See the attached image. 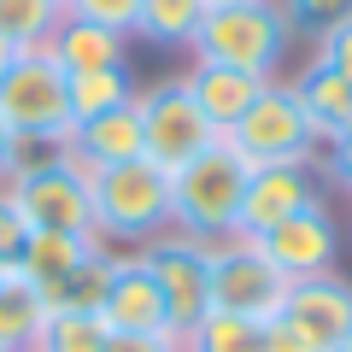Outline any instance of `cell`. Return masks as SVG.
Here are the masks:
<instances>
[{"mask_svg":"<svg viewBox=\"0 0 352 352\" xmlns=\"http://www.w3.org/2000/svg\"><path fill=\"white\" fill-rule=\"evenodd\" d=\"M0 118L24 147H65L76 129L71 118V76L47 47H24L0 71Z\"/></svg>","mask_w":352,"mask_h":352,"instance_id":"6da1fadb","label":"cell"},{"mask_svg":"<svg viewBox=\"0 0 352 352\" xmlns=\"http://www.w3.org/2000/svg\"><path fill=\"white\" fill-rule=\"evenodd\" d=\"M247 159L229 141L206 147L170 176V229L194 241H229L241 229V194H247Z\"/></svg>","mask_w":352,"mask_h":352,"instance_id":"7a4b0ae2","label":"cell"},{"mask_svg":"<svg viewBox=\"0 0 352 352\" xmlns=\"http://www.w3.org/2000/svg\"><path fill=\"white\" fill-rule=\"evenodd\" d=\"M88 200H94V235L112 241H141L170 229V170L153 159H129L112 170H88Z\"/></svg>","mask_w":352,"mask_h":352,"instance_id":"3957f363","label":"cell"},{"mask_svg":"<svg viewBox=\"0 0 352 352\" xmlns=\"http://www.w3.org/2000/svg\"><path fill=\"white\" fill-rule=\"evenodd\" d=\"M282 47H288V24H282L276 0H229V6H212L194 36V65H229V71L264 76L282 65Z\"/></svg>","mask_w":352,"mask_h":352,"instance_id":"277c9868","label":"cell"},{"mask_svg":"<svg viewBox=\"0 0 352 352\" xmlns=\"http://www.w3.org/2000/svg\"><path fill=\"white\" fill-rule=\"evenodd\" d=\"M6 200L18 206L30 229L53 235H94V200H88V170L53 147V159H24L6 182Z\"/></svg>","mask_w":352,"mask_h":352,"instance_id":"5b68a950","label":"cell"},{"mask_svg":"<svg viewBox=\"0 0 352 352\" xmlns=\"http://www.w3.org/2000/svg\"><path fill=\"white\" fill-rule=\"evenodd\" d=\"M223 141L247 159V170H264V164H311L323 153L300 94H294V82H276V76L258 88V100L241 112V124Z\"/></svg>","mask_w":352,"mask_h":352,"instance_id":"8992f818","label":"cell"},{"mask_svg":"<svg viewBox=\"0 0 352 352\" xmlns=\"http://www.w3.org/2000/svg\"><path fill=\"white\" fill-rule=\"evenodd\" d=\"M135 112H141V159H153L170 176L223 141L194 106V94L182 88V76H159L153 88H135Z\"/></svg>","mask_w":352,"mask_h":352,"instance_id":"52a82bcc","label":"cell"},{"mask_svg":"<svg viewBox=\"0 0 352 352\" xmlns=\"http://www.w3.org/2000/svg\"><path fill=\"white\" fill-rule=\"evenodd\" d=\"M212 247L217 241H194L182 229H164L141 247V264L153 270L164 294V311H170V329L188 335L206 311H212Z\"/></svg>","mask_w":352,"mask_h":352,"instance_id":"ba28073f","label":"cell"},{"mask_svg":"<svg viewBox=\"0 0 352 352\" xmlns=\"http://www.w3.org/2000/svg\"><path fill=\"white\" fill-rule=\"evenodd\" d=\"M288 300V276L264 258L247 235H229L212 247V311L247 317V323H270Z\"/></svg>","mask_w":352,"mask_h":352,"instance_id":"9c48e42d","label":"cell"},{"mask_svg":"<svg viewBox=\"0 0 352 352\" xmlns=\"http://www.w3.org/2000/svg\"><path fill=\"white\" fill-rule=\"evenodd\" d=\"M252 247L276 264L288 282H305V276H329V270H335L340 229H335V217L323 212V200H311V206H300L294 217H282L276 229H264Z\"/></svg>","mask_w":352,"mask_h":352,"instance_id":"30bf717a","label":"cell"},{"mask_svg":"<svg viewBox=\"0 0 352 352\" xmlns=\"http://www.w3.org/2000/svg\"><path fill=\"white\" fill-rule=\"evenodd\" d=\"M282 317L311 340L317 352H335L340 340L352 335V282L346 276H305L288 282V300H282Z\"/></svg>","mask_w":352,"mask_h":352,"instance_id":"8fae6325","label":"cell"},{"mask_svg":"<svg viewBox=\"0 0 352 352\" xmlns=\"http://www.w3.org/2000/svg\"><path fill=\"white\" fill-rule=\"evenodd\" d=\"M100 317H106L112 335H176L170 311H164V294L153 282V270L141 264V252H118V276L100 300Z\"/></svg>","mask_w":352,"mask_h":352,"instance_id":"7c38bea8","label":"cell"},{"mask_svg":"<svg viewBox=\"0 0 352 352\" xmlns=\"http://www.w3.org/2000/svg\"><path fill=\"white\" fill-rule=\"evenodd\" d=\"M311 164H264V170L247 176V194H241V229L235 235L258 241L264 229H276L282 217H294L300 206H311Z\"/></svg>","mask_w":352,"mask_h":352,"instance_id":"4fadbf2b","label":"cell"},{"mask_svg":"<svg viewBox=\"0 0 352 352\" xmlns=\"http://www.w3.org/2000/svg\"><path fill=\"white\" fill-rule=\"evenodd\" d=\"M59 153H65V159H76L82 170H112V164L141 159V112H135V100L118 106V112L82 118Z\"/></svg>","mask_w":352,"mask_h":352,"instance_id":"5bb4252c","label":"cell"},{"mask_svg":"<svg viewBox=\"0 0 352 352\" xmlns=\"http://www.w3.org/2000/svg\"><path fill=\"white\" fill-rule=\"evenodd\" d=\"M182 88L194 94V106L206 112V124H212L217 135H229V129L241 124V112L258 100L264 76L229 71V65H188V71H182Z\"/></svg>","mask_w":352,"mask_h":352,"instance_id":"9a60e30c","label":"cell"},{"mask_svg":"<svg viewBox=\"0 0 352 352\" xmlns=\"http://www.w3.org/2000/svg\"><path fill=\"white\" fill-rule=\"evenodd\" d=\"M47 53L65 65V76H82V71H124V53H129V36H118V30L106 24H88V18H71L65 12V24L53 30Z\"/></svg>","mask_w":352,"mask_h":352,"instance_id":"2e32d148","label":"cell"},{"mask_svg":"<svg viewBox=\"0 0 352 352\" xmlns=\"http://www.w3.org/2000/svg\"><path fill=\"white\" fill-rule=\"evenodd\" d=\"M100 247H106L100 235H53V229H30L24 252H18V270L36 282L41 305H47V300H53V288L71 276V270L88 258V252H100Z\"/></svg>","mask_w":352,"mask_h":352,"instance_id":"e0dca14e","label":"cell"},{"mask_svg":"<svg viewBox=\"0 0 352 352\" xmlns=\"http://www.w3.org/2000/svg\"><path fill=\"white\" fill-rule=\"evenodd\" d=\"M294 94H300L305 118H311V129H317V147H329L335 135L352 129V82H340L335 71L305 65V71L294 76Z\"/></svg>","mask_w":352,"mask_h":352,"instance_id":"ac0fdd59","label":"cell"},{"mask_svg":"<svg viewBox=\"0 0 352 352\" xmlns=\"http://www.w3.org/2000/svg\"><path fill=\"white\" fill-rule=\"evenodd\" d=\"M47 317L36 282L18 264H0V352H36V329Z\"/></svg>","mask_w":352,"mask_h":352,"instance_id":"d6986e66","label":"cell"},{"mask_svg":"<svg viewBox=\"0 0 352 352\" xmlns=\"http://www.w3.org/2000/svg\"><path fill=\"white\" fill-rule=\"evenodd\" d=\"M206 12H212L206 0H141L135 36H147L153 47H194Z\"/></svg>","mask_w":352,"mask_h":352,"instance_id":"ffe728a7","label":"cell"},{"mask_svg":"<svg viewBox=\"0 0 352 352\" xmlns=\"http://www.w3.org/2000/svg\"><path fill=\"white\" fill-rule=\"evenodd\" d=\"M112 276H118V252H112V247L88 252L71 276L53 288L47 311H100V300H106V288H112Z\"/></svg>","mask_w":352,"mask_h":352,"instance_id":"44dd1931","label":"cell"},{"mask_svg":"<svg viewBox=\"0 0 352 352\" xmlns=\"http://www.w3.org/2000/svg\"><path fill=\"white\" fill-rule=\"evenodd\" d=\"M59 24H65V6H59V0H0V41H6L12 53L47 47Z\"/></svg>","mask_w":352,"mask_h":352,"instance_id":"7402d4cb","label":"cell"},{"mask_svg":"<svg viewBox=\"0 0 352 352\" xmlns=\"http://www.w3.org/2000/svg\"><path fill=\"white\" fill-rule=\"evenodd\" d=\"M112 329L100 311H47L36 329V352H106Z\"/></svg>","mask_w":352,"mask_h":352,"instance_id":"603a6c76","label":"cell"},{"mask_svg":"<svg viewBox=\"0 0 352 352\" xmlns=\"http://www.w3.org/2000/svg\"><path fill=\"white\" fill-rule=\"evenodd\" d=\"M182 352H264V323H247V317H229V311H206L182 335Z\"/></svg>","mask_w":352,"mask_h":352,"instance_id":"cb8c5ba5","label":"cell"},{"mask_svg":"<svg viewBox=\"0 0 352 352\" xmlns=\"http://www.w3.org/2000/svg\"><path fill=\"white\" fill-rule=\"evenodd\" d=\"M135 100V82L129 71H82L71 76V118H100V112H118V106Z\"/></svg>","mask_w":352,"mask_h":352,"instance_id":"d4e9b609","label":"cell"},{"mask_svg":"<svg viewBox=\"0 0 352 352\" xmlns=\"http://www.w3.org/2000/svg\"><path fill=\"white\" fill-rule=\"evenodd\" d=\"M282 24H288V36H323V30H335L340 18H352V0H276Z\"/></svg>","mask_w":352,"mask_h":352,"instance_id":"484cf974","label":"cell"},{"mask_svg":"<svg viewBox=\"0 0 352 352\" xmlns=\"http://www.w3.org/2000/svg\"><path fill=\"white\" fill-rule=\"evenodd\" d=\"M65 12L71 18H88V24H106L118 36H129L141 18V0H65Z\"/></svg>","mask_w":352,"mask_h":352,"instance_id":"4316f807","label":"cell"},{"mask_svg":"<svg viewBox=\"0 0 352 352\" xmlns=\"http://www.w3.org/2000/svg\"><path fill=\"white\" fill-rule=\"evenodd\" d=\"M317 65H323V71H335L340 82H352V18H340L335 30H323V36H317Z\"/></svg>","mask_w":352,"mask_h":352,"instance_id":"83f0119b","label":"cell"},{"mask_svg":"<svg viewBox=\"0 0 352 352\" xmlns=\"http://www.w3.org/2000/svg\"><path fill=\"white\" fill-rule=\"evenodd\" d=\"M24 241H30V223L18 217V206L6 200V188H0V264H18Z\"/></svg>","mask_w":352,"mask_h":352,"instance_id":"f1b7e54d","label":"cell"},{"mask_svg":"<svg viewBox=\"0 0 352 352\" xmlns=\"http://www.w3.org/2000/svg\"><path fill=\"white\" fill-rule=\"evenodd\" d=\"M264 352H317V346H311V340H305L300 329H294L288 317L276 311L270 323H264Z\"/></svg>","mask_w":352,"mask_h":352,"instance_id":"f546056e","label":"cell"},{"mask_svg":"<svg viewBox=\"0 0 352 352\" xmlns=\"http://www.w3.org/2000/svg\"><path fill=\"white\" fill-rule=\"evenodd\" d=\"M106 352H182L176 335H112Z\"/></svg>","mask_w":352,"mask_h":352,"instance_id":"4dcf8cb0","label":"cell"},{"mask_svg":"<svg viewBox=\"0 0 352 352\" xmlns=\"http://www.w3.org/2000/svg\"><path fill=\"white\" fill-rule=\"evenodd\" d=\"M323 159H329V176H335L340 188L352 194V129H346V135H335V141H329V147H323Z\"/></svg>","mask_w":352,"mask_h":352,"instance_id":"1f68e13d","label":"cell"},{"mask_svg":"<svg viewBox=\"0 0 352 352\" xmlns=\"http://www.w3.org/2000/svg\"><path fill=\"white\" fill-rule=\"evenodd\" d=\"M24 153H30V147H24V141L12 135V124L0 118V182H6V176H12L18 164H24Z\"/></svg>","mask_w":352,"mask_h":352,"instance_id":"d6a6232c","label":"cell"},{"mask_svg":"<svg viewBox=\"0 0 352 352\" xmlns=\"http://www.w3.org/2000/svg\"><path fill=\"white\" fill-rule=\"evenodd\" d=\"M335 352H352V335H346V340H340V346H335Z\"/></svg>","mask_w":352,"mask_h":352,"instance_id":"836d02e7","label":"cell"},{"mask_svg":"<svg viewBox=\"0 0 352 352\" xmlns=\"http://www.w3.org/2000/svg\"><path fill=\"white\" fill-rule=\"evenodd\" d=\"M206 6H229V0H206Z\"/></svg>","mask_w":352,"mask_h":352,"instance_id":"e575fe53","label":"cell"},{"mask_svg":"<svg viewBox=\"0 0 352 352\" xmlns=\"http://www.w3.org/2000/svg\"><path fill=\"white\" fill-rule=\"evenodd\" d=\"M59 6H65V0H59Z\"/></svg>","mask_w":352,"mask_h":352,"instance_id":"d590c367","label":"cell"}]
</instances>
